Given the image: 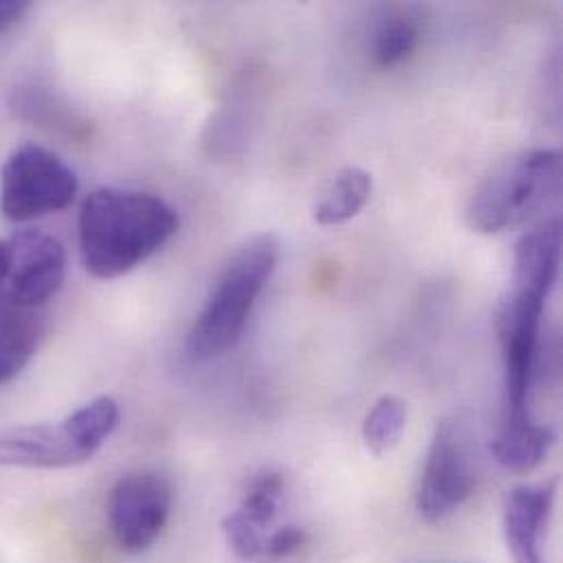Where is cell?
Returning <instances> with one entry per match:
<instances>
[{
	"label": "cell",
	"instance_id": "9a60e30c",
	"mask_svg": "<svg viewBox=\"0 0 563 563\" xmlns=\"http://www.w3.org/2000/svg\"><path fill=\"white\" fill-rule=\"evenodd\" d=\"M408 423V406L395 395L377 399L362 426V439L371 454L384 456L395 450Z\"/></svg>",
	"mask_w": 563,
	"mask_h": 563
},
{
	"label": "cell",
	"instance_id": "44dd1931",
	"mask_svg": "<svg viewBox=\"0 0 563 563\" xmlns=\"http://www.w3.org/2000/svg\"><path fill=\"white\" fill-rule=\"evenodd\" d=\"M11 257H13V249H11V240H0V287L9 277V268H11Z\"/></svg>",
	"mask_w": 563,
	"mask_h": 563
},
{
	"label": "cell",
	"instance_id": "5bb4252c",
	"mask_svg": "<svg viewBox=\"0 0 563 563\" xmlns=\"http://www.w3.org/2000/svg\"><path fill=\"white\" fill-rule=\"evenodd\" d=\"M373 194V178L368 172L360 167H344L333 178L329 191L313 209V220L320 227H338L355 216L366 207Z\"/></svg>",
	"mask_w": 563,
	"mask_h": 563
},
{
	"label": "cell",
	"instance_id": "7c38bea8",
	"mask_svg": "<svg viewBox=\"0 0 563 563\" xmlns=\"http://www.w3.org/2000/svg\"><path fill=\"white\" fill-rule=\"evenodd\" d=\"M553 443H555L553 430L536 423L533 419L503 421L492 450L496 461L505 470L516 474H527V472H533L547 459Z\"/></svg>",
	"mask_w": 563,
	"mask_h": 563
},
{
	"label": "cell",
	"instance_id": "ac0fdd59",
	"mask_svg": "<svg viewBox=\"0 0 563 563\" xmlns=\"http://www.w3.org/2000/svg\"><path fill=\"white\" fill-rule=\"evenodd\" d=\"M222 529H224V536H227V542H229L231 551L242 562H260V560H264L268 536H264L262 531H257L255 527L244 522L238 514L227 516L224 522H222Z\"/></svg>",
	"mask_w": 563,
	"mask_h": 563
},
{
	"label": "cell",
	"instance_id": "d6986e66",
	"mask_svg": "<svg viewBox=\"0 0 563 563\" xmlns=\"http://www.w3.org/2000/svg\"><path fill=\"white\" fill-rule=\"evenodd\" d=\"M307 542V536L302 533V529L296 527H283L277 529L275 533L268 536L266 540V551H264V560H287L294 553H298Z\"/></svg>",
	"mask_w": 563,
	"mask_h": 563
},
{
	"label": "cell",
	"instance_id": "52a82bcc",
	"mask_svg": "<svg viewBox=\"0 0 563 563\" xmlns=\"http://www.w3.org/2000/svg\"><path fill=\"white\" fill-rule=\"evenodd\" d=\"M474 492V467L461 428L443 419L432 437L417 489L419 516L434 525L452 516Z\"/></svg>",
	"mask_w": 563,
	"mask_h": 563
},
{
	"label": "cell",
	"instance_id": "4fadbf2b",
	"mask_svg": "<svg viewBox=\"0 0 563 563\" xmlns=\"http://www.w3.org/2000/svg\"><path fill=\"white\" fill-rule=\"evenodd\" d=\"M40 331L33 311L0 302V384L11 382L31 362Z\"/></svg>",
	"mask_w": 563,
	"mask_h": 563
},
{
	"label": "cell",
	"instance_id": "e0dca14e",
	"mask_svg": "<svg viewBox=\"0 0 563 563\" xmlns=\"http://www.w3.org/2000/svg\"><path fill=\"white\" fill-rule=\"evenodd\" d=\"M419 44V26L408 18H390L373 40V59L382 68H393L408 59Z\"/></svg>",
	"mask_w": 563,
	"mask_h": 563
},
{
	"label": "cell",
	"instance_id": "ba28073f",
	"mask_svg": "<svg viewBox=\"0 0 563 563\" xmlns=\"http://www.w3.org/2000/svg\"><path fill=\"white\" fill-rule=\"evenodd\" d=\"M9 240L13 257L9 277L0 287V302L33 311L46 305L64 285V246L53 235L35 229L20 231Z\"/></svg>",
	"mask_w": 563,
	"mask_h": 563
},
{
	"label": "cell",
	"instance_id": "2e32d148",
	"mask_svg": "<svg viewBox=\"0 0 563 563\" xmlns=\"http://www.w3.org/2000/svg\"><path fill=\"white\" fill-rule=\"evenodd\" d=\"M283 492H285V481L282 474L277 472H262L246 489L238 511L244 522L262 531L264 536H271L268 529L275 525L282 507Z\"/></svg>",
	"mask_w": 563,
	"mask_h": 563
},
{
	"label": "cell",
	"instance_id": "30bf717a",
	"mask_svg": "<svg viewBox=\"0 0 563 563\" xmlns=\"http://www.w3.org/2000/svg\"><path fill=\"white\" fill-rule=\"evenodd\" d=\"M558 498V481L522 485L505 500V540L516 563H544L542 540Z\"/></svg>",
	"mask_w": 563,
	"mask_h": 563
},
{
	"label": "cell",
	"instance_id": "6da1fadb",
	"mask_svg": "<svg viewBox=\"0 0 563 563\" xmlns=\"http://www.w3.org/2000/svg\"><path fill=\"white\" fill-rule=\"evenodd\" d=\"M79 253L95 279H117L156 255L180 229L178 211L154 194L97 189L79 209Z\"/></svg>",
	"mask_w": 563,
	"mask_h": 563
},
{
	"label": "cell",
	"instance_id": "5b68a950",
	"mask_svg": "<svg viewBox=\"0 0 563 563\" xmlns=\"http://www.w3.org/2000/svg\"><path fill=\"white\" fill-rule=\"evenodd\" d=\"M544 305L547 298L511 289L498 309V338L505 364L503 421L531 419L529 393L538 360Z\"/></svg>",
	"mask_w": 563,
	"mask_h": 563
},
{
	"label": "cell",
	"instance_id": "3957f363",
	"mask_svg": "<svg viewBox=\"0 0 563 563\" xmlns=\"http://www.w3.org/2000/svg\"><path fill=\"white\" fill-rule=\"evenodd\" d=\"M562 185V152L529 150L511 156L478 187L467 209L476 233L494 235L529 222Z\"/></svg>",
	"mask_w": 563,
	"mask_h": 563
},
{
	"label": "cell",
	"instance_id": "8fae6325",
	"mask_svg": "<svg viewBox=\"0 0 563 563\" xmlns=\"http://www.w3.org/2000/svg\"><path fill=\"white\" fill-rule=\"evenodd\" d=\"M562 262V224L560 220L522 235L514 255V289L549 298L558 282Z\"/></svg>",
	"mask_w": 563,
	"mask_h": 563
},
{
	"label": "cell",
	"instance_id": "7a4b0ae2",
	"mask_svg": "<svg viewBox=\"0 0 563 563\" xmlns=\"http://www.w3.org/2000/svg\"><path fill=\"white\" fill-rule=\"evenodd\" d=\"M279 240L271 233L249 238L222 266L187 335V353L209 362L229 353L244 333L249 316L279 264Z\"/></svg>",
	"mask_w": 563,
	"mask_h": 563
},
{
	"label": "cell",
	"instance_id": "277c9868",
	"mask_svg": "<svg viewBox=\"0 0 563 563\" xmlns=\"http://www.w3.org/2000/svg\"><path fill=\"white\" fill-rule=\"evenodd\" d=\"M77 191L75 172L57 154L35 143L15 147L0 172V209L15 224L66 209Z\"/></svg>",
	"mask_w": 563,
	"mask_h": 563
},
{
	"label": "cell",
	"instance_id": "8992f818",
	"mask_svg": "<svg viewBox=\"0 0 563 563\" xmlns=\"http://www.w3.org/2000/svg\"><path fill=\"white\" fill-rule=\"evenodd\" d=\"M174 505L169 481L156 472L121 476L108 496V525L117 547L136 555L147 551L165 531Z\"/></svg>",
	"mask_w": 563,
	"mask_h": 563
},
{
	"label": "cell",
	"instance_id": "9c48e42d",
	"mask_svg": "<svg viewBox=\"0 0 563 563\" xmlns=\"http://www.w3.org/2000/svg\"><path fill=\"white\" fill-rule=\"evenodd\" d=\"M92 456L77 443L68 423L22 426L0 432V465L26 470L77 467Z\"/></svg>",
	"mask_w": 563,
	"mask_h": 563
},
{
	"label": "cell",
	"instance_id": "ffe728a7",
	"mask_svg": "<svg viewBox=\"0 0 563 563\" xmlns=\"http://www.w3.org/2000/svg\"><path fill=\"white\" fill-rule=\"evenodd\" d=\"M29 9L31 4L22 0H0V35L15 22H20Z\"/></svg>",
	"mask_w": 563,
	"mask_h": 563
}]
</instances>
